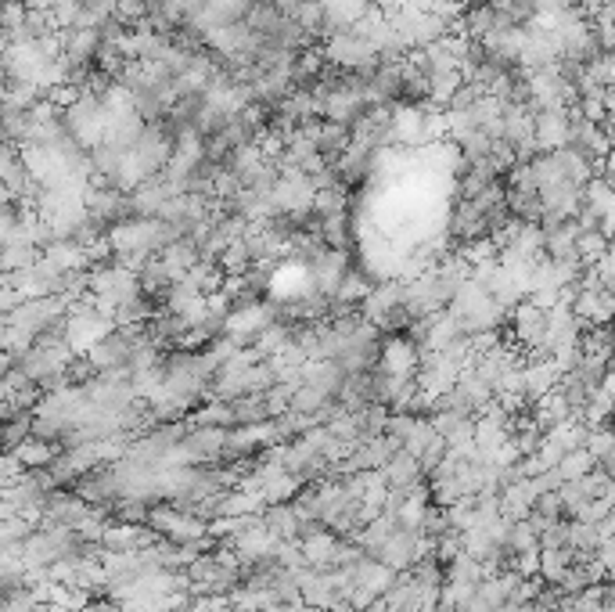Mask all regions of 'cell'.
<instances>
[{"instance_id": "cell-4", "label": "cell", "mask_w": 615, "mask_h": 612, "mask_svg": "<svg viewBox=\"0 0 615 612\" xmlns=\"http://www.w3.org/2000/svg\"><path fill=\"white\" fill-rule=\"evenodd\" d=\"M605 108H608V116H615V83L605 87Z\"/></svg>"}, {"instance_id": "cell-3", "label": "cell", "mask_w": 615, "mask_h": 612, "mask_svg": "<svg viewBox=\"0 0 615 612\" xmlns=\"http://www.w3.org/2000/svg\"><path fill=\"white\" fill-rule=\"evenodd\" d=\"M569 126H572V108H540V112H536V144H540L544 152L565 148Z\"/></svg>"}, {"instance_id": "cell-5", "label": "cell", "mask_w": 615, "mask_h": 612, "mask_svg": "<svg viewBox=\"0 0 615 612\" xmlns=\"http://www.w3.org/2000/svg\"><path fill=\"white\" fill-rule=\"evenodd\" d=\"M612 188H615V184H612Z\"/></svg>"}, {"instance_id": "cell-1", "label": "cell", "mask_w": 615, "mask_h": 612, "mask_svg": "<svg viewBox=\"0 0 615 612\" xmlns=\"http://www.w3.org/2000/svg\"><path fill=\"white\" fill-rule=\"evenodd\" d=\"M565 303L572 306V314L580 317L587 328H608L615 321V292L608 285H601L594 274L572 288Z\"/></svg>"}, {"instance_id": "cell-2", "label": "cell", "mask_w": 615, "mask_h": 612, "mask_svg": "<svg viewBox=\"0 0 615 612\" xmlns=\"http://www.w3.org/2000/svg\"><path fill=\"white\" fill-rule=\"evenodd\" d=\"M259 519H263V526H267V533L277 540V544H303L306 522H310L295 501L267 504V508L259 512Z\"/></svg>"}]
</instances>
